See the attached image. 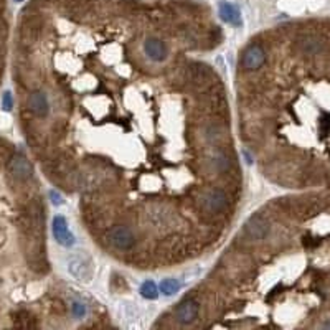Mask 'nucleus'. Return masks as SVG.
<instances>
[{
    "instance_id": "6e6552de",
    "label": "nucleus",
    "mask_w": 330,
    "mask_h": 330,
    "mask_svg": "<svg viewBox=\"0 0 330 330\" xmlns=\"http://www.w3.org/2000/svg\"><path fill=\"white\" fill-rule=\"evenodd\" d=\"M144 51H146V55L155 63L164 61L167 58V47L159 38H153V37L147 38L146 42H144Z\"/></svg>"
},
{
    "instance_id": "9d476101",
    "label": "nucleus",
    "mask_w": 330,
    "mask_h": 330,
    "mask_svg": "<svg viewBox=\"0 0 330 330\" xmlns=\"http://www.w3.org/2000/svg\"><path fill=\"white\" fill-rule=\"evenodd\" d=\"M299 48L305 55H320V51L324 50V43L322 40H319L317 37H314V35H307V37L301 38Z\"/></svg>"
},
{
    "instance_id": "dca6fc26",
    "label": "nucleus",
    "mask_w": 330,
    "mask_h": 330,
    "mask_svg": "<svg viewBox=\"0 0 330 330\" xmlns=\"http://www.w3.org/2000/svg\"><path fill=\"white\" fill-rule=\"evenodd\" d=\"M10 124H12L10 116H8L7 112H0V129H8Z\"/></svg>"
},
{
    "instance_id": "a211bd4d",
    "label": "nucleus",
    "mask_w": 330,
    "mask_h": 330,
    "mask_svg": "<svg viewBox=\"0 0 330 330\" xmlns=\"http://www.w3.org/2000/svg\"><path fill=\"white\" fill-rule=\"evenodd\" d=\"M50 197H51V202L55 203V205H61V203H63V197L60 195V193H56L55 190H51V192H50Z\"/></svg>"
},
{
    "instance_id": "39448f33",
    "label": "nucleus",
    "mask_w": 330,
    "mask_h": 330,
    "mask_svg": "<svg viewBox=\"0 0 330 330\" xmlns=\"http://www.w3.org/2000/svg\"><path fill=\"white\" fill-rule=\"evenodd\" d=\"M53 234H55L56 241L60 243L61 246L70 248V246L75 245V236L70 233V229H68L65 216L58 215L56 218L53 220Z\"/></svg>"
},
{
    "instance_id": "2eb2a0df",
    "label": "nucleus",
    "mask_w": 330,
    "mask_h": 330,
    "mask_svg": "<svg viewBox=\"0 0 330 330\" xmlns=\"http://www.w3.org/2000/svg\"><path fill=\"white\" fill-rule=\"evenodd\" d=\"M213 164L216 167V170H220V172H225V170L229 169V159H228V155L225 152H218V153H216Z\"/></svg>"
},
{
    "instance_id": "423d86ee",
    "label": "nucleus",
    "mask_w": 330,
    "mask_h": 330,
    "mask_svg": "<svg viewBox=\"0 0 330 330\" xmlns=\"http://www.w3.org/2000/svg\"><path fill=\"white\" fill-rule=\"evenodd\" d=\"M264 60H266L264 50L257 47V45H251L245 51V55H243V66H245L248 71H254L257 68L263 66Z\"/></svg>"
},
{
    "instance_id": "6ab92c4d",
    "label": "nucleus",
    "mask_w": 330,
    "mask_h": 330,
    "mask_svg": "<svg viewBox=\"0 0 330 330\" xmlns=\"http://www.w3.org/2000/svg\"><path fill=\"white\" fill-rule=\"evenodd\" d=\"M73 312H75L76 317H83L84 312H86V309H84V305H83V304H75V305H73Z\"/></svg>"
},
{
    "instance_id": "ddd939ff",
    "label": "nucleus",
    "mask_w": 330,
    "mask_h": 330,
    "mask_svg": "<svg viewBox=\"0 0 330 330\" xmlns=\"http://www.w3.org/2000/svg\"><path fill=\"white\" fill-rule=\"evenodd\" d=\"M178 289H180V282L177 279H164V281L160 282L159 291L164 294V296H174L175 292H178Z\"/></svg>"
},
{
    "instance_id": "4468645a",
    "label": "nucleus",
    "mask_w": 330,
    "mask_h": 330,
    "mask_svg": "<svg viewBox=\"0 0 330 330\" xmlns=\"http://www.w3.org/2000/svg\"><path fill=\"white\" fill-rule=\"evenodd\" d=\"M141 296L142 297H146V299H157L159 297V289H157V286H155V282L153 281H146V282H142V286H141Z\"/></svg>"
},
{
    "instance_id": "f3484780",
    "label": "nucleus",
    "mask_w": 330,
    "mask_h": 330,
    "mask_svg": "<svg viewBox=\"0 0 330 330\" xmlns=\"http://www.w3.org/2000/svg\"><path fill=\"white\" fill-rule=\"evenodd\" d=\"M2 106H3V109H5V111H10V109H12L13 101H12L10 93H5V94H3V98H2Z\"/></svg>"
},
{
    "instance_id": "1a4fd4ad",
    "label": "nucleus",
    "mask_w": 330,
    "mask_h": 330,
    "mask_svg": "<svg viewBox=\"0 0 330 330\" xmlns=\"http://www.w3.org/2000/svg\"><path fill=\"white\" fill-rule=\"evenodd\" d=\"M198 310H200V307H198V302L192 301V299L182 302V304L178 305V309H177V319H178V322H182V324L193 322V320L197 319V315H198Z\"/></svg>"
},
{
    "instance_id": "20e7f679",
    "label": "nucleus",
    "mask_w": 330,
    "mask_h": 330,
    "mask_svg": "<svg viewBox=\"0 0 330 330\" xmlns=\"http://www.w3.org/2000/svg\"><path fill=\"white\" fill-rule=\"evenodd\" d=\"M8 170L15 178L19 180H28L33 174L30 162L25 159L24 155H13L10 162H8Z\"/></svg>"
},
{
    "instance_id": "0eeeda50",
    "label": "nucleus",
    "mask_w": 330,
    "mask_h": 330,
    "mask_svg": "<svg viewBox=\"0 0 330 330\" xmlns=\"http://www.w3.org/2000/svg\"><path fill=\"white\" fill-rule=\"evenodd\" d=\"M28 109L33 112L35 116L45 117L50 112V101L48 96L43 91H35L28 96Z\"/></svg>"
},
{
    "instance_id": "412c9836",
    "label": "nucleus",
    "mask_w": 330,
    "mask_h": 330,
    "mask_svg": "<svg viewBox=\"0 0 330 330\" xmlns=\"http://www.w3.org/2000/svg\"><path fill=\"white\" fill-rule=\"evenodd\" d=\"M17 2H22V0H17Z\"/></svg>"
},
{
    "instance_id": "9b49d317",
    "label": "nucleus",
    "mask_w": 330,
    "mask_h": 330,
    "mask_svg": "<svg viewBox=\"0 0 330 330\" xmlns=\"http://www.w3.org/2000/svg\"><path fill=\"white\" fill-rule=\"evenodd\" d=\"M220 15L225 22L231 25H241V13L234 5L228 2H221L220 3Z\"/></svg>"
},
{
    "instance_id": "f03ea898",
    "label": "nucleus",
    "mask_w": 330,
    "mask_h": 330,
    "mask_svg": "<svg viewBox=\"0 0 330 330\" xmlns=\"http://www.w3.org/2000/svg\"><path fill=\"white\" fill-rule=\"evenodd\" d=\"M107 239H109V243L116 250H121V251L130 250L135 243L134 233L130 231V228L127 227H114L109 231V234H107Z\"/></svg>"
},
{
    "instance_id": "f8f14e48",
    "label": "nucleus",
    "mask_w": 330,
    "mask_h": 330,
    "mask_svg": "<svg viewBox=\"0 0 330 330\" xmlns=\"http://www.w3.org/2000/svg\"><path fill=\"white\" fill-rule=\"evenodd\" d=\"M68 269H70V273L75 276V278L78 279H83V278H88L89 273H84V269H88V266L83 263V259H79V257H75V259L70 261V266H68Z\"/></svg>"
},
{
    "instance_id": "7ed1b4c3",
    "label": "nucleus",
    "mask_w": 330,
    "mask_h": 330,
    "mask_svg": "<svg viewBox=\"0 0 330 330\" xmlns=\"http://www.w3.org/2000/svg\"><path fill=\"white\" fill-rule=\"evenodd\" d=\"M245 234L251 241H263L269 234V223L261 216H253L245 225Z\"/></svg>"
},
{
    "instance_id": "aec40b11",
    "label": "nucleus",
    "mask_w": 330,
    "mask_h": 330,
    "mask_svg": "<svg viewBox=\"0 0 330 330\" xmlns=\"http://www.w3.org/2000/svg\"><path fill=\"white\" fill-rule=\"evenodd\" d=\"M320 327H322V329H330V319H325V322L320 324Z\"/></svg>"
},
{
    "instance_id": "f257e3e1",
    "label": "nucleus",
    "mask_w": 330,
    "mask_h": 330,
    "mask_svg": "<svg viewBox=\"0 0 330 330\" xmlns=\"http://www.w3.org/2000/svg\"><path fill=\"white\" fill-rule=\"evenodd\" d=\"M228 206V195L221 188H213L202 198V208L205 213H220Z\"/></svg>"
}]
</instances>
